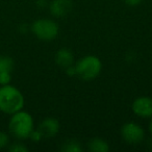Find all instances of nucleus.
Instances as JSON below:
<instances>
[{
    "instance_id": "obj_18",
    "label": "nucleus",
    "mask_w": 152,
    "mask_h": 152,
    "mask_svg": "<svg viewBox=\"0 0 152 152\" xmlns=\"http://www.w3.org/2000/svg\"><path fill=\"white\" fill-rule=\"evenodd\" d=\"M150 119H151V120H150V122H149V131L152 134V118H150Z\"/></svg>"
},
{
    "instance_id": "obj_12",
    "label": "nucleus",
    "mask_w": 152,
    "mask_h": 152,
    "mask_svg": "<svg viewBox=\"0 0 152 152\" xmlns=\"http://www.w3.org/2000/svg\"><path fill=\"white\" fill-rule=\"evenodd\" d=\"M61 149L66 152H81L83 151V148H81L80 144L78 142L73 141V140H70L67 143H65V146H64Z\"/></svg>"
},
{
    "instance_id": "obj_4",
    "label": "nucleus",
    "mask_w": 152,
    "mask_h": 152,
    "mask_svg": "<svg viewBox=\"0 0 152 152\" xmlns=\"http://www.w3.org/2000/svg\"><path fill=\"white\" fill-rule=\"evenodd\" d=\"M31 30L38 39L42 41H52L56 39L59 32L58 24L51 19H38L32 23Z\"/></svg>"
},
{
    "instance_id": "obj_6",
    "label": "nucleus",
    "mask_w": 152,
    "mask_h": 152,
    "mask_svg": "<svg viewBox=\"0 0 152 152\" xmlns=\"http://www.w3.org/2000/svg\"><path fill=\"white\" fill-rule=\"evenodd\" d=\"M132 112L137 117L143 119L152 118V98L142 96L132 102Z\"/></svg>"
},
{
    "instance_id": "obj_11",
    "label": "nucleus",
    "mask_w": 152,
    "mask_h": 152,
    "mask_svg": "<svg viewBox=\"0 0 152 152\" xmlns=\"http://www.w3.org/2000/svg\"><path fill=\"white\" fill-rule=\"evenodd\" d=\"M14 68V61L9 56L0 55V72L9 71L12 72Z\"/></svg>"
},
{
    "instance_id": "obj_2",
    "label": "nucleus",
    "mask_w": 152,
    "mask_h": 152,
    "mask_svg": "<svg viewBox=\"0 0 152 152\" xmlns=\"http://www.w3.org/2000/svg\"><path fill=\"white\" fill-rule=\"evenodd\" d=\"M34 129V121L32 116L27 112L19 110L12 115L9 122V130L12 135L18 140L29 139Z\"/></svg>"
},
{
    "instance_id": "obj_9",
    "label": "nucleus",
    "mask_w": 152,
    "mask_h": 152,
    "mask_svg": "<svg viewBox=\"0 0 152 152\" xmlns=\"http://www.w3.org/2000/svg\"><path fill=\"white\" fill-rule=\"evenodd\" d=\"M55 63L58 67L63 68V69H67L70 66L74 65V56L73 53L71 52V50L67 48H61L59 50H57V52L55 53Z\"/></svg>"
},
{
    "instance_id": "obj_5",
    "label": "nucleus",
    "mask_w": 152,
    "mask_h": 152,
    "mask_svg": "<svg viewBox=\"0 0 152 152\" xmlns=\"http://www.w3.org/2000/svg\"><path fill=\"white\" fill-rule=\"evenodd\" d=\"M122 139L130 145H137L145 139V130L140 124L134 122L125 123L121 128Z\"/></svg>"
},
{
    "instance_id": "obj_1",
    "label": "nucleus",
    "mask_w": 152,
    "mask_h": 152,
    "mask_svg": "<svg viewBox=\"0 0 152 152\" xmlns=\"http://www.w3.org/2000/svg\"><path fill=\"white\" fill-rule=\"evenodd\" d=\"M23 94L14 86L5 85L0 87V110L7 115H13L23 110Z\"/></svg>"
},
{
    "instance_id": "obj_8",
    "label": "nucleus",
    "mask_w": 152,
    "mask_h": 152,
    "mask_svg": "<svg viewBox=\"0 0 152 152\" xmlns=\"http://www.w3.org/2000/svg\"><path fill=\"white\" fill-rule=\"evenodd\" d=\"M50 13L56 18L65 17L71 12V0H52L50 3Z\"/></svg>"
},
{
    "instance_id": "obj_16",
    "label": "nucleus",
    "mask_w": 152,
    "mask_h": 152,
    "mask_svg": "<svg viewBox=\"0 0 152 152\" xmlns=\"http://www.w3.org/2000/svg\"><path fill=\"white\" fill-rule=\"evenodd\" d=\"M29 139L31 140V141L34 142H40L41 140L43 139L42 134H41V132L38 130V129H34V131L31 132V134H30Z\"/></svg>"
},
{
    "instance_id": "obj_10",
    "label": "nucleus",
    "mask_w": 152,
    "mask_h": 152,
    "mask_svg": "<svg viewBox=\"0 0 152 152\" xmlns=\"http://www.w3.org/2000/svg\"><path fill=\"white\" fill-rule=\"evenodd\" d=\"M89 149L92 152H108L110 145L105 140L94 137L89 142Z\"/></svg>"
},
{
    "instance_id": "obj_14",
    "label": "nucleus",
    "mask_w": 152,
    "mask_h": 152,
    "mask_svg": "<svg viewBox=\"0 0 152 152\" xmlns=\"http://www.w3.org/2000/svg\"><path fill=\"white\" fill-rule=\"evenodd\" d=\"M9 150L12 152H27L28 148L21 143H15L9 147Z\"/></svg>"
},
{
    "instance_id": "obj_3",
    "label": "nucleus",
    "mask_w": 152,
    "mask_h": 152,
    "mask_svg": "<svg viewBox=\"0 0 152 152\" xmlns=\"http://www.w3.org/2000/svg\"><path fill=\"white\" fill-rule=\"evenodd\" d=\"M75 67L76 75L83 80L90 81L99 76L102 70V63L99 57L95 55H86L81 57L76 64Z\"/></svg>"
},
{
    "instance_id": "obj_7",
    "label": "nucleus",
    "mask_w": 152,
    "mask_h": 152,
    "mask_svg": "<svg viewBox=\"0 0 152 152\" xmlns=\"http://www.w3.org/2000/svg\"><path fill=\"white\" fill-rule=\"evenodd\" d=\"M59 128H61V125L55 118H45L37 129L41 132L43 139L44 137L50 139V137H54L58 133Z\"/></svg>"
},
{
    "instance_id": "obj_13",
    "label": "nucleus",
    "mask_w": 152,
    "mask_h": 152,
    "mask_svg": "<svg viewBox=\"0 0 152 152\" xmlns=\"http://www.w3.org/2000/svg\"><path fill=\"white\" fill-rule=\"evenodd\" d=\"M11 80H12L11 72H9V71L0 72V86L10 85Z\"/></svg>"
},
{
    "instance_id": "obj_15",
    "label": "nucleus",
    "mask_w": 152,
    "mask_h": 152,
    "mask_svg": "<svg viewBox=\"0 0 152 152\" xmlns=\"http://www.w3.org/2000/svg\"><path fill=\"white\" fill-rule=\"evenodd\" d=\"M10 143V137L7 135V132L4 131H0V149H3V148L7 147Z\"/></svg>"
},
{
    "instance_id": "obj_17",
    "label": "nucleus",
    "mask_w": 152,
    "mask_h": 152,
    "mask_svg": "<svg viewBox=\"0 0 152 152\" xmlns=\"http://www.w3.org/2000/svg\"><path fill=\"white\" fill-rule=\"evenodd\" d=\"M142 1H143V0H124V2L126 3L127 5H129V7H137Z\"/></svg>"
}]
</instances>
